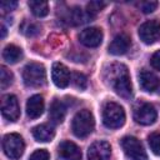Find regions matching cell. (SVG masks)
<instances>
[{"label": "cell", "mask_w": 160, "mask_h": 160, "mask_svg": "<svg viewBox=\"0 0 160 160\" xmlns=\"http://www.w3.org/2000/svg\"><path fill=\"white\" fill-rule=\"evenodd\" d=\"M105 82L114 89V91L124 98L129 99L132 94V86L130 81V75L128 68L124 64H111L104 74Z\"/></svg>", "instance_id": "cell-1"}, {"label": "cell", "mask_w": 160, "mask_h": 160, "mask_svg": "<svg viewBox=\"0 0 160 160\" xmlns=\"http://www.w3.org/2000/svg\"><path fill=\"white\" fill-rule=\"evenodd\" d=\"M94 126H95L94 116L86 109L78 111L71 122L72 132L78 138H86L88 135H90L94 130Z\"/></svg>", "instance_id": "cell-2"}, {"label": "cell", "mask_w": 160, "mask_h": 160, "mask_svg": "<svg viewBox=\"0 0 160 160\" xmlns=\"http://www.w3.org/2000/svg\"><path fill=\"white\" fill-rule=\"evenodd\" d=\"M102 122L109 129H118L125 122V111L116 102H106L102 110Z\"/></svg>", "instance_id": "cell-3"}, {"label": "cell", "mask_w": 160, "mask_h": 160, "mask_svg": "<svg viewBox=\"0 0 160 160\" xmlns=\"http://www.w3.org/2000/svg\"><path fill=\"white\" fill-rule=\"evenodd\" d=\"M24 82L31 88L42 86L46 82V71L44 65L39 62H30L24 68L22 71Z\"/></svg>", "instance_id": "cell-4"}, {"label": "cell", "mask_w": 160, "mask_h": 160, "mask_svg": "<svg viewBox=\"0 0 160 160\" xmlns=\"http://www.w3.org/2000/svg\"><path fill=\"white\" fill-rule=\"evenodd\" d=\"M2 149H4V152L6 154L8 158H10L12 160H16L24 152V149H25L24 140L19 134H15V132L8 134V135L4 136Z\"/></svg>", "instance_id": "cell-5"}, {"label": "cell", "mask_w": 160, "mask_h": 160, "mask_svg": "<svg viewBox=\"0 0 160 160\" xmlns=\"http://www.w3.org/2000/svg\"><path fill=\"white\" fill-rule=\"evenodd\" d=\"M121 148L126 160H148L141 142L134 136H125L121 139Z\"/></svg>", "instance_id": "cell-6"}, {"label": "cell", "mask_w": 160, "mask_h": 160, "mask_svg": "<svg viewBox=\"0 0 160 160\" xmlns=\"http://www.w3.org/2000/svg\"><path fill=\"white\" fill-rule=\"evenodd\" d=\"M140 40L145 44H152L160 38V22L158 20H148L139 28Z\"/></svg>", "instance_id": "cell-7"}, {"label": "cell", "mask_w": 160, "mask_h": 160, "mask_svg": "<svg viewBox=\"0 0 160 160\" xmlns=\"http://www.w3.org/2000/svg\"><path fill=\"white\" fill-rule=\"evenodd\" d=\"M1 114L10 121H16L20 116V106L15 95H5L1 100Z\"/></svg>", "instance_id": "cell-8"}, {"label": "cell", "mask_w": 160, "mask_h": 160, "mask_svg": "<svg viewBox=\"0 0 160 160\" xmlns=\"http://www.w3.org/2000/svg\"><path fill=\"white\" fill-rule=\"evenodd\" d=\"M156 110L155 108L149 102H142L140 106H138L134 111V119L138 124L141 125H151L156 120Z\"/></svg>", "instance_id": "cell-9"}, {"label": "cell", "mask_w": 160, "mask_h": 160, "mask_svg": "<svg viewBox=\"0 0 160 160\" xmlns=\"http://www.w3.org/2000/svg\"><path fill=\"white\" fill-rule=\"evenodd\" d=\"M51 79L54 81V84L58 86V88H66L70 81H71V74L69 71V69L61 64V62H55L52 65V69H51Z\"/></svg>", "instance_id": "cell-10"}, {"label": "cell", "mask_w": 160, "mask_h": 160, "mask_svg": "<svg viewBox=\"0 0 160 160\" xmlns=\"http://www.w3.org/2000/svg\"><path fill=\"white\" fill-rule=\"evenodd\" d=\"M79 40L88 48H96L102 41V31L99 28H86L79 34Z\"/></svg>", "instance_id": "cell-11"}, {"label": "cell", "mask_w": 160, "mask_h": 160, "mask_svg": "<svg viewBox=\"0 0 160 160\" xmlns=\"http://www.w3.org/2000/svg\"><path fill=\"white\" fill-rule=\"evenodd\" d=\"M111 146L106 141H95L88 150V160H109Z\"/></svg>", "instance_id": "cell-12"}, {"label": "cell", "mask_w": 160, "mask_h": 160, "mask_svg": "<svg viewBox=\"0 0 160 160\" xmlns=\"http://www.w3.org/2000/svg\"><path fill=\"white\" fill-rule=\"evenodd\" d=\"M139 82H140V86L145 91H149V92L155 91L160 86V81L158 76L148 69H142L139 72Z\"/></svg>", "instance_id": "cell-13"}, {"label": "cell", "mask_w": 160, "mask_h": 160, "mask_svg": "<svg viewBox=\"0 0 160 160\" xmlns=\"http://www.w3.org/2000/svg\"><path fill=\"white\" fill-rule=\"evenodd\" d=\"M59 155L64 160H81V151L79 146L69 140H65L59 145Z\"/></svg>", "instance_id": "cell-14"}, {"label": "cell", "mask_w": 160, "mask_h": 160, "mask_svg": "<svg viewBox=\"0 0 160 160\" xmlns=\"http://www.w3.org/2000/svg\"><path fill=\"white\" fill-rule=\"evenodd\" d=\"M130 44H131L130 38L126 34H119L110 42L109 52L112 54V55H122L129 50Z\"/></svg>", "instance_id": "cell-15"}, {"label": "cell", "mask_w": 160, "mask_h": 160, "mask_svg": "<svg viewBox=\"0 0 160 160\" xmlns=\"http://www.w3.org/2000/svg\"><path fill=\"white\" fill-rule=\"evenodd\" d=\"M44 112V99L41 95H32L26 102V114L30 119H38Z\"/></svg>", "instance_id": "cell-16"}, {"label": "cell", "mask_w": 160, "mask_h": 160, "mask_svg": "<svg viewBox=\"0 0 160 160\" xmlns=\"http://www.w3.org/2000/svg\"><path fill=\"white\" fill-rule=\"evenodd\" d=\"M32 136L36 141L48 142V141H51L52 138L55 136V130L49 124H41L32 128Z\"/></svg>", "instance_id": "cell-17"}, {"label": "cell", "mask_w": 160, "mask_h": 160, "mask_svg": "<svg viewBox=\"0 0 160 160\" xmlns=\"http://www.w3.org/2000/svg\"><path fill=\"white\" fill-rule=\"evenodd\" d=\"M65 112H66V108L64 105L62 101L55 99L51 105H50V110H49V118L52 122L55 124H60L64 121L65 118Z\"/></svg>", "instance_id": "cell-18"}, {"label": "cell", "mask_w": 160, "mask_h": 160, "mask_svg": "<svg viewBox=\"0 0 160 160\" xmlns=\"http://www.w3.org/2000/svg\"><path fill=\"white\" fill-rule=\"evenodd\" d=\"M66 19H68L69 24L79 25V24H82V22L89 21L90 19H92V16L88 11H82L80 8H72L68 12V18Z\"/></svg>", "instance_id": "cell-19"}, {"label": "cell", "mask_w": 160, "mask_h": 160, "mask_svg": "<svg viewBox=\"0 0 160 160\" xmlns=\"http://www.w3.org/2000/svg\"><path fill=\"white\" fill-rule=\"evenodd\" d=\"M21 56H22L21 49H20L19 46H16V45H12V44L8 45V46L4 49V51H2V58H4V60H5L6 62H9V64H15V62H18V61L21 59Z\"/></svg>", "instance_id": "cell-20"}, {"label": "cell", "mask_w": 160, "mask_h": 160, "mask_svg": "<svg viewBox=\"0 0 160 160\" xmlns=\"http://www.w3.org/2000/svg\"><path fill=\"white\" fill-rule=\"evenodd\" d=\"M31 12L34 15H36L38 18H42V16H46L48 12H49V5L48 2L45 1H35V0H31L28 2Z\"/></svg>", "instance_id": "cell-21"}, {"label": "cell", "mask_w": 160, "mask_h": 160, "mask_svg": "<svg viewBox=\"0 0 160 160\" xmlns=\"http://www.w3.org/2000/svg\"><path fill=\"white\" fill-rule=\"evenodd\" d=\"M20 29L21 32L25 34L26 36H36L41 31V28L36 22H29V21H24Z\"/></svg>", "instance_id": "cell-22"}, {"label": "cell", "mask_w": 160, "mask_h": 160, "mask_svg": "<svg viewBox=\"0 0 160 160\" xmlns=\"http://www.w3.org/2000/svg\"><path fill=\"white\" fill-rule=\"evenodd\" d=\"M12 72L10 70H8L5 66H1L0 68V86L1 89H6L8 86L11 85L12 82Z\"/></svg>", "instance_id": "cell-23"}, {"label": "cell", "mask_w": 160, "mask_h": 160, "mask_svg": "<svg viewBox=\"0 0 160 160\" xmlns=\"http://www.w3.org/2000/svg\"><path fill=\"white\" fill-rule=\"evenodd\" d=\"M71 84L76 88V89H80V90H84L86 89L88 86V79L84 74L81 72H72L71 74Z\"/></svg>", "instance_id": "cell-24"}, {"label": "cell", "mask_w": 160, "mask_h": 160, "mask_svg": "<svg viewBox=\"0 0 160 160\" xmlns=\"http://www.w3.org/2000/svg\"><path fill=\"white\" fill-rule=\"evenodd\" d=\"M148 141H149V146L151 149V151L160 156V134L159 132H152L149 135L148 138Z\"/></svg>", "instance_id": "cell-25"}, {"label": "cell", "mask_w": 160, "mask_h": 160, "mask_svg": "<svg viewBox=\"0 0 160 160\" xmlns=\"http://www.w3.org/2000/svg\"><path fill=\"white\" fill-rule=\"evenodd\" d=\"M105 5H106V4L102 2V1H90V2L88 4V6H86V11L94 18L99 11H101V10L104 9Z\"/></svg>", "instance_id": "cell-26"}, {"label": "cell", "mask_w": 160, "mask_h": 160, "mask_svg": "<svg viewBox=\"0 0 160 160\" xmlns=\"http://www.w3.org/2000/svg\"><path fill=\"white\" fill-rule=\"evenodd\" d=\"M49 159H50V154L45 149H38V150H35L30 155V158H29V160H49Z\"/></svg>", "instance_id": "cell-27"}, {"label": "cell", "mask_w": 160, "mask_h": 160, "mask_svg": "<svg viewBox=\"0 0 160 160\" xmlns=\"http://www.w3.org/2000/svg\"><path fill=\"white\" fill-rule=\"evenodd\" d=\"M139 6L142 12L149 14V12H152L158 8V2L156 1H142V2H140Z\"/></svg>", "instance_id": "cell-28"}, {"label": "cell", "mask_w": 160, "mask_h": 160, "mask_svg": "<svg viewBox=\"0 0 160 160\" xmlns=\"http://www.w3.org/2000/svg\"><path fill=\"white\" fill-rule=\"evenodd\" d=\"M16 6H18V2H16V1H2L1 5H0V8H1V10H2L4 12L11 11V10H14Z\"/></svg>", "instance_id": "cell-29"}, {"label": "cell", "mask_w": 160, "mask_h": 160, "mask_svg": "<svg viewBox=\"0 0 160 160\" xmlns=\"http://www.w3.org/2000/svg\"><path fill=\"white\" fill-rule=\"evenodd\" d=\"M150 62H151V66L156 70H160V50L154 52L151 59H150Z\"/></svg>", "instance_id": "cell-30"}, {"label": "cell", "mask_w": 160, "mask_h": 160, "mask_svg": "<svg viewBox=\"0 0 160 160\" xmlns=\"http://www.w3.org/2000/svg\"><path fill=\"white\" fill-rule=\"evenodd\" d=\"M1 31H2V34H1V38H4V36H5V34H6V30H5V28H4V26L1 28Z\"/></svg>", "instance_id": "cell-31"}]
</instances>
